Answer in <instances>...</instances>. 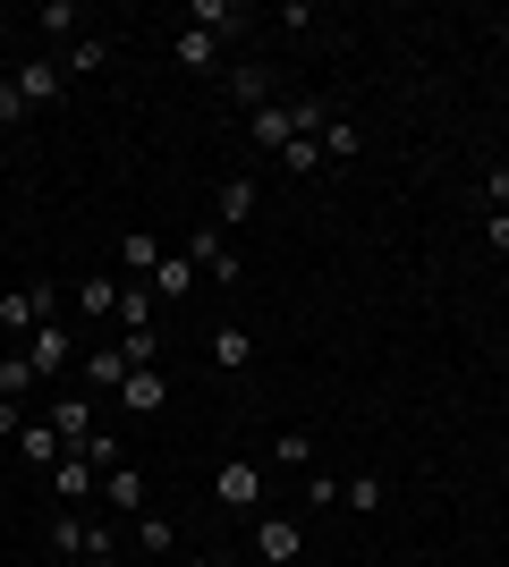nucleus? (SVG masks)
<instances>
[{
  "label": "nucleus",
  "instance_id": "nucleus-1",
  "mask_svg": "<svg viewBox=\"0 0 509 567\" xmlns=\"http://www.w3.org/2000/svg\"><path fill=\"white\" fill-rule=\"evenodd\" d=\"M187 262L213 288H238V246H230V229H187Z\"/></svg>",
  "mask_w": 509,
  "mask_h": 567
},
{
  "label": "nucleus",
  "instance_id": "nucleus-2",
  "mask_svg": "<svg viewBox=\"0 0 509 567\" xmlns=\"http://www.w3.org/2000/svg\"><path fill=\"white\" fill-rule=\"evenodd\" d=\"M77 355H85V339H77V322H43V331H34V339H26V364H34V373H69V364H77Z\"/></svg>",
  "mask_w": 509,
  "mask_h": 567
},
{
  "label": "nucleus",
  "instance_id": "nucleus-3",
  "mask_svg": "<svg viewBox=\"0 0 509 567\" xmlns=\"http://www.w3.org/2000/svg\"><path fill=\"white\" fill-rule=\"evenodd\" d=\"M297 550H306V525L297 517H255V559L264 567H289Z\"/></svg>",
  "mask_w": 509,
  "mask_h": 567
},
{
  "label": "nucleus",
  "instance_id": "nucleus-4",
  "mask_svg": "<svg viewBox=\"0 0 509 567\" xmlns=\"http://www.w3.org/2000/svg\"><path fill=\"white\" fill-rule=\"evenodd\" d=\"M9 85L26 94V111H51V102L69 94V76L51 69V60H26V69H9Z\"/></svg>",
  "mask_w": 509,
  "mask_h": 567
},
{
  "label": "nucleus",
  "instance_id": "nucleus-5",
  "mask_svg": "<svg viewBox=\"0 0 509 567\" xmlns=\"http://www.w3.org/2000/svg\"><path fill=\"white\" fill-rule=\"evenodd\" d=\"M213 499H221V508H255V499H264V483H255V457H221Z\"/></svg>",
  "mask_w": 509,
  "mask_h": 567
},
{
  "label": "nucleus",
  "instance_id": "nucleus-6",
  "mask_svg": "<svg viewBox=\"0 0 509 567\" xmlns=\"http://www.w3.org/2000/svg\"><path fill=\"white\" fill-rule=\"evenodd\" d=\"M120 406H128V415H162V406H170V381H162V364H136V373L120 381Z\"/></svg>",
  "mask_w": 509,
  "mask_h": 567
},
{
  "label": "nucleus",
  "instance_id": "nucleus-7",
  "mask_svg": "<svg viewBox=\"0 0 509 567\" xmlns=\"http://www.w3.org/2000/svg\"><path fill=\"white\" fill-rule=\"evenodd\" d=\"M51 432H60V441H85V432H94V399H85V390H60V399H51V415H43Z\"/></svg>",
  "mask_w": 509,
  "mask_h": 567
},
{
  "label": "nucleus",
  "instance_id": "nucleus-8",
  "mask_svg": "<svg viewBox=\"0 0 509 567\" xmlns=\"http://www.w3.org/2000/svg\"><path fill=\"white\" fill-rule=\"evenodd\" d=\"M77 373H85V399H102V390H120V381H128V355L120 348H85V355H77Z\"/></svg>",
  "mask_w": 509,
  "mask_h": 567
},
{
  "label": "nucleus",
  "instance_id": "nucleus-9",
  "mask_svg": "<svg viewBox=\"0 0 509 567\" xmlns=\"http://www.w3.org/2000/svg\"><path fill=\"white\" fill-rule=\"evenodd\" d=\"M297 136V102H264V111H255V153H272V162H281V144Z\"/></svg>",
  "mask_w": 509,
  "mask_h": 567
},
{
  "label": "nucleus",
  "instance_id": "nucleus-10",
  "mask_svg": "<svg viewBox=\"0 0 509 567\" xmlns=\"http://www.w3.org/2000/svg\"><path fill=\"white\" fill-rule=\"evenodd\" d=\"M0 331L34 339V331H43V297H34V288H9V297H0Z\"/></svg>",
  "mask_w": 509,
  "mask_h": 567
},
{
  "label": "nucleus",
  "instance_id": "nucleus-11",
  "mask_svg": "<svg viewBox=\"0 0 509 567\" xmlns=\"http://www.w3.org/2000/svg\"><path fill=\"white\" fill-rule=\"evenodd\" d=\"M102 499H111L120 517H145V466H111L102 474Z\"/></svg>",
  "mask_w": 509,
  "mask_h": 567
},
{
  "label": "nucleus",
  "instance_id": "nucleus-12",
  "mask_svg": "<svg viewBox=\"0 0 509 567\" xmlns=\"http://www.w3.org/2000/svg\"><path fill=\"white\" fill-rule=\"evenodd\" d=\"M187 25L221 43V34H238V25H246V9H238V0H187Z\"/></svg>",
  "mask_w": 509,
  "mask_h": 567
},
{
  "label": "nucleus",
  "instance_id": "nucleus-13",
  "mask_svg": "<svg viewBox=\"0 0 509 567\" xmlns=\"http://www.w3.org/2000/svg\"><path fill=\"white\" fill-rule=\"evenodd\" d=\"M69 306L85 313V322H111V313H120V280H111V271H94V280H77Z\"/></svg>",
  "mask_w": 509,
  "mask_h": 567
},
{
  "label": "nucleus",
  "instance_id": "nucleus-14",
  "mask_svg": "<svg viewBox=\"0 0 509 567\" xmlns=\"http://www.w3.org/2000/svg\"><path fill=\"white\" fill-rule=\"evenodd\" d=\"M120 262L136 271V288H153V271H162V237H153V229H128L120 237Z\"/></svg>",
  "mask_w": 509,
  "mask_h": 567
},
{
  "label": "nucleus",
  "instance_id": "nucleus-15",
  "mask_svg": "<svg viewBox=\"0 0 509 567\" xmlns=\"http://www.w3.org/2000/svg\"><path fill=\"white\" fill-rule=\"evenodd\" d=\"M213 364H221V373L255 364V331H246V322H221V331H213Z\"/></svg>",
  "mask_w": 509,
  "mask_h": 567
},
{
  "label": "nucleus",
  "instance_id": "nucleus-16",
  "mask_svg": "<svg viewBox=\"0 0 509 567\" xmlns=\"http://www.w3.org/2000/svg\"><path fill=\"white\" fill-rule=\"evenodd\" d=\"M179 69H187V76H213L221 69V43H213V34H195V25H179Z\"/></svg>",
  "mask_w": 509,
  "mask_h": 567
},
{
  "label": "nucleus",
  "instance_id": "nucleus-17",
  "mask_svg": "<svg viewBox=\"0 0 509 567\" xmlns=\"http://www.w3.org/2000/svg\"><path fill=\"white\" fill-rule=\"evenodd\" d=\"M34 25H43L51 43H77V25H85V9H77V0H43V9H34Z\"/></svg>",
  "mask_w": 509,
  "mask_h": 567
},
{
  "label": "nucleus",
  "instance_id": "nucleus-18",
  "mask_svg": "<svg viewBox=\"0 0 509 567\" xmlns=\"http://www.w3.org/2000/svg\"><path fill=\"white\" fill-rule=\"evenodd\" d=\"M94 483H102V474L85 466V457H60V466H51V492H60V499H94Z\"/></svg>",
  "mask_w": 509,
  "mask_h": 567
},
{
  "label": "nucleus",
  "instance_id": "nucleus-19",
  "mask_svg": "<svg viewBox=\"0 0 509 567\" xmlns=\"http://www.w3.org/2000/svg\"><path fill=\"white\" fill-rule=\"evenodd\" d=\"M60 450H69V441H60L51 424H26L18 432V457H26V466H60Z\"/></svg>",
  "mask_w": 509,
  "mask_h": 567
},
{
  "label": "nucleus",
  "instance_id": "nucleus-20",
  "mask_svg": "<svg viewBox=\"0 0 509 567\" xmlns=\"http://www.w3.org/2000/svg\"><path fill=\"white\" fill-rule=\"evenodd\" d=\"M230 102H246V118L272 102V69H230Z\"/></svg>",
  "mask_w": 509,
  "mask_h": 567
},
{
  "label": "nucleus",
  "instance_id": "nucleus-21",
  "mask_svg": "<svg viewBox=\"0 0 509 567\" xmlns=\"http://www.w3.org/2000/svg\"><path fill=\"white\" fill-rule=\"evenodd\" d=\"M281 169H289V178H315L323 169V136H289L281 144Z\"/></svg>",
  "mask_w": 509,
  "mask_h": 567
},
{
  "label": "nucleus",
  "instance_id": "nucleus-22",
  "mask_svg": "<svg viewBox=\"0 0 509 567\" xmlns=\"http://www.w3.org/2000/svg\"><path fill=\"white\" fill-rule=\"evenodd\" d=\"M136 550H145V559H170V550H179V534H170V517H136Z\"/></svg>",
  "mask_w": 509,
  "mask_h": 567
},
{
  "label": "nucleus",
  "instance_id": "nucleus-23",
  "mask_svg": "<svg viewBox=\"0 0 509 567\" xmlns=\"http://www.w3.org/2000/svg\"><path fill=\"white\" fill-rule=\"evenodd\" d=\"M255 213V178H221V229H238Z\"/></svg>",
  "mask_w": 509,
  "mask_h": 567
},
{
  "label": "nucleus",
  "instance_id": "nucleus-24",
  "mask_svg": "<svg viewBox=\"0 0 509 567\" xmlns=\"http://www.w3.org/2000/svg\"><path fill=\"white\" fill-rule=\"evenodd\" d=\"M51 559H85V517H69V508L51 517Z\"/></svg>",
  "mask_w": 509,
  "mask_h": 567
},
{
  "label": "nucleus",
  "instance_id": "nucleus-25",
  "mask_svg": "<svg viewBox=\"0 0 509 567\" xmlns=\"http://www.w3.org/2000/svg\"><path fill=\"white\" fill-rule=\"evenodd\" d=\"M34 381H43V373H34V364H26V348H9V355H0V399H26V390H34Z\"/></svg>",
  "mask_w": 509,
  "mask_h": 567
},
{
  "label": "nucleus",
  "instance_id": "nucleus-26",
  "mask_svg": "<svg viewBox=\"0 0 509 567\" xmlns=\"http://www.w3.org/2000/svg\"><path fill=\"white\" fill-rule=\"evenodd\" d=\"M153 306H162L153 288H120V331H153Z\"/></svg>",
  "mask_w": 509,
  "mask_h": 567
},
{
  "label": "nucleus",
  "instance_id": "nucleus-27",
  "mask_svg": "<svg viewBox=\"0 0 509 567\" xmlns=\"http://www.w3.org/2000/svg\"><path fill=\"white\" fill-rule=\"evenodd\" d=\"M339 508L374 517V508H383V483H374V474H348V483H339Z\"/></svg>",
  "mask_w": 509,
  "mask_h": 567
},
{
  "label": "nucleus",
  "instance_id": "nucleus-28",
  "mask_svg": "<svg viewBox=\"0 0 509 567\" xmlns=\"http://www.w3.org/2000/svg\"><path fill=\"white\" fill-rule=\"evenodd\" d=\"M357 118H323V153H332V162H357Z\"/></svg>",
  "mask_w": 509,
  "mask_h": 567
},
{
  "label": "nucleus",
  "instance_id": "nucleus-29",
  "mask_svg": "<svg viewBox=\"0 0 509 567\" xmlns=\"http://www.w3.org/2000/svg\"><path fill=\"white\" fill-rule=\"evenodd\" d=\"M187 280H195V262H187V255H162V271H153V297H187Z\"/></svg>",
  "mask_w": 509,
  "mask_h": 567
},
{
  "label": "nucleus",
  "instance_id": "nucleus-30",
  "mask_svg": "<svg viewBox=\"0 0 509 567\" xmlns=\"http://www.w3.org/2000/svg\"><path fill=\"white\" fill-rule=\"evenodd\" d=\"M111 348H120V355H128V373H136V364H153V355H162V331H120Z\"/></svg>",
  "mask_w": 509,
  "mask_h": 567
},
{
  "label": "nucleus",
  "instance_id": "nucleus-31",
  "mask_svg": "<svg viewBox=\"0 0 509 567\" xmlns=\"http://www.w3.org/2000/svg\"><path fill=\"white\" fill-rule=\"evenodd\" d=\"M94 69H102V43H94V34H77L69 60H60V76H94Z\"/></svg>",
  "mask_w": 509,
  "mask_h": 567
},
{
  "label": "nucleus",
  "instance_id": "nucleus-32",
  "mask_svg": "<svg viewBox=\"0 0 509 567\" xmlns=\"http://www.w3.org/2000/svg\"><path fill=\"white\" fill-rule=\"evenodd\" d=\"M272 457H281V466H306V457H315V441H306V432H272Z\"/></svg>",
  "mask_w": 509,
  "mask_h": 567
},
{
  "label": "nucleus",
  "instance_id": "nucleus-33",
  "mask_svg": "<svg viewBox=\"0 0 509 567\" xmlns=\"http://www.w3.org/2000/svg\"><path fill=\"white\" fill-rule=\"evenodd\" d=\"M485 195H492V213H509V162L485 169Z\"/></svg>",
  "mask_w": 509,
  "mask_h": 567
},
{
  "label": "nucleus",
  "instance_id": "nucleus-34",
  "mask_svg": "<svg viewBox=\"0 0 509 567\" xmlns=\"http://www.w3.org/2000/svg\"><path fill=\"white\" fill-rule=\"evenodd\" d=\"M18 118H26V94L9 85V76H0V127H18Z\"/></svg>",
  "mask_w": 509,
  "mask_h": 567
},
{
  "label": "nucleus",
  "instance_id": "nucleus-35",
  "mask_svg": "<svg viewBox=\"0 0 509 567\" xmlns=\"http://www.w3.org/2000/svg\"><path fill=\"white\" fill-rule=\"evenodd\" d=\"M26 432V399H0V441H18Z\"/></svg>",
  "mask_w": 509,
  "mask_h": 567
},
{
  "label": "nucleus",
  "instance_id": "nucleus-36",
  "mask_svg": "<svg viewBox=\"0 0 509 567\" xmlns=\"http://www.w3.org/2000/svg\"><path fill=\"white\" fill-rule=\"evenodd\" d=\"M485 246H492V255H509V213H485Z\"/></svg>",
  "mask_w": 509,
  "mask_h": 567
},
{
  "label": "nucleus",
  "instance_id": "nucleus-37",
  "mask_svg": "<svg viewBox=\"0 0 509 567\" xmlns=\"http://www.w3.org/2000/svg\"><path fill=\"white\" fill-rule=\"evenodd\" d=\"M9 25H18V18H9V9H0V43H9Z\"/></svg>",
  "mask_w": 509,
  "mask_h": 567
},
{
  "label": "nucleus",
  "instance_id": "nucleus-38",
  "mask_svg": "<svg viewBox=\"0 0 509 567\" xmlns=\"http://www.w3.org/2000/svg\"><path fill=\"white\" fill-rule=\"evenodd\" d=\"M187 567H221V559H187Z\"/></svg>",
  "mask_w": 509,
  "mask_h": 567
},
{
  "label": "nucleus",
  "instance_id": "nucleus-39",
  "mask_svg": "<svg viewBox=\"0 0 509 567\" xmlns=\"http://www.w3.org/2000/svg\"><path fill=\"white\" fill-rule=\"evenodd\" d=\"M501 373H509V348H501Z\"/></svg>",
  "mask_w": 509,
  "mask_h": 567
},
{
  "label": "nucleus",
  "instance_id": "nucleus-40",
  "mask_svg": "<svg viewBox=\"0 0 509 567\" xmlns=\"http://www.w3.org/2000/svg\"><path fill=\"white\" fill-rule=\"evenodd\" d=\"M0 76H9V69H0Z\"/></svg>",
  "mask_w": 509,
  "mask_h": 567
}]
</instances>
